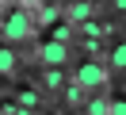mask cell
I'll list each match as a JSON object with an SVG mask.
<instances>
[{"label":"cell","mask_w":126,"mask_h":115,"mask_svg":"<svg viewBox=\"0 0 126 115\" xmlns=\"http://www.w3.org/2000/svg\"><path fill=\"white\" fill-rule=\"evenodd\" d=\"M34 35V12H27V8H19V12H12L8 19H4V38L8 42H23V38Z\"/></svg>","instance_id":"1"},{"label":"cell","mask_w":126,"mask_h":115,"mask_svg":"<svg viewBox=\"0 0 126 115\" xmlns=\"http://www.w3.org/2000/svg\"><path fill=\"white\" fill-rule=\"evenodd\" d=\"M77 84L88 88V92H92V88H103V84H107V69L95 65V61H84V65L77 69Z\"/></svg>","instance_id":"2"},{"label":"cell","mask_w":126,"mask_h":115,"mask_svg":"<svg viewBox=\"0 0 126 115\" xmlns=\"http://www.w3.org/2000/svg\"><path fill=\"white\" fill-rule=\"evenodd\" d=\"M42 61H46V65H65V61H69V46H65V42H54V38H50V42H42Z\"/></svg>","instance_id":"3"},{"label":"cell","mask_w":126,"mask_h":115,"mask_svg":"<svg viewBox=\"0 0 126 115\" xmlns=\"http://www.w3.org/2000/svg\"><path fill=\"white\" fill-rule=\"evenodd\" d=\"M12 69H16V50L0 46V73H12Z\"/></svg>","instance_id":"4"},{"label":"cell","mask_w":126,"mask_h":115,"mask_svg":"<svg viewBox=\"0 0 126 115\" xmlns=\"http://www.w3.org/2000/svg\"><path fill=\"white\" fill-rule=\"evenodd\" d=\"M111 65H115V69H126V42L111 46Z\"/></svg>","instance_id":"5"},{"label":"cell","mask_w":126,"mask_h":115,"mask_svg":"<svg viewBox=\"0 0 126 115\" xmlns=\"http://www.w3.org/2000/svg\"><path fill=\"white\" fill-rule=\"evenodd\" d=\"M88 115H111V100H88Z\"/></svg>","instance_id":"6"},{"label":"cell","mask_w":126,"mask_h":115,"mask_svg":"<svg viewBox=\"0 0 126 115\" xmlns=\"http://www.w3.org/2000/svg\"><path fill=\"white\" fill-rule=\"evenodd\" d=\"M65 96H69V104H80V96H84V88H80V84H73V88L65 92Z\"/></svg>","instance_id":"7"},{"label":"cell","mask_w":126,"mask_h":115,"mask_svg":"<svg viewBox=\"0 0 126 115\" xmlns=\"http://www.w3.org/2000/svg\"><path fill=\"white\" fill-rule=\"evenodd\" d=\"M111 115H126V100H111Z\"/></svg>","instance_id":"8"},{"label":"cell","mask_w":126,"mask_h":115,"mask_svg":"<svg viewBox=\"0 0 126 115\" xmlns=\"http://www.w3.org/2000/svg\"><path fill=\"white\" fill-rule=\"evenodd\" d=\"M19 4H23L27 12H34V8H42V4H46V0H19Z\"/></svg>","instance_id":"9"},{"label":"cell","mask_w":126,"mask_h":115,"mask_svg":"<svg viewBox=\"0 0 126 115\" xmlns=\"http://www.w3.org/2000/svg\"><path fill=\"white\" fill-rule=\"evenodd\" d=\"M115 8H122V12H126V0H115Z\"/></svg>","instance_id":"10"},{"label":"cell","mask_w":126,"mask_h":115,"mask_svg":"<svg viewBox=\"0 0 126 115\" xmlns=\"http://www.w3.org/2000/svg\"><path fill=\"white\" fill-rule=\"evenodd\" d=\"M0 12H4V0H0Z\"/></svg>","instance_id":"11"},{"label":"cell","mask_w":126,"mask_h":115,"mask_svg":"<svg viewBox=\"0 0 126 115\" xmlns=\"http://www.w3.org/2000/svg\"><path fill=\"white\" fill-rule=\"evenodd\" d=\"M4 4H8V0H4Z\"/></svg>","instance_id":"12"}]
</instances>
